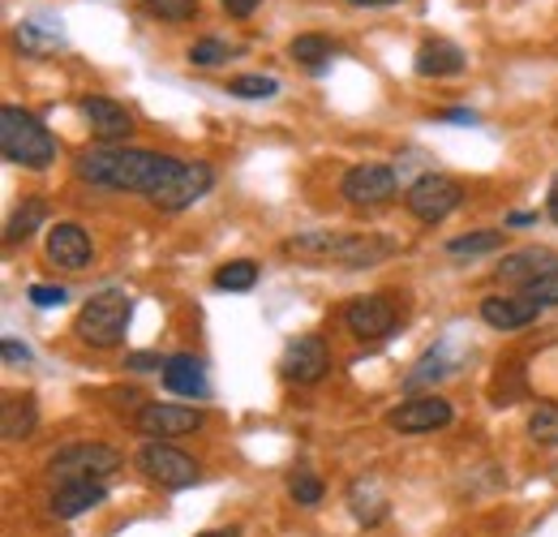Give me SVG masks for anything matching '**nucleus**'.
<instances>
[{
    "label": "nucleus",
    "mask_w": 558,
    "mask_h": 537,
    "mask_svg": "<svg viewBox=\"0 0 558 537\" xmlns=\"http://www.w3.org/2000/svg\"><path fill=\"white\" fill-rule=\"evenodd\" d=\"M550 271H558L555 250H546V246H524V250H515V254H507V259L498 263V279L529 288L533 279H542V275H550Z\"/></svg>",
    "instance_id": "obj_16"
},
{
    "label": "nucleus",
    "mask_w": 558,
    "mask_h": 537,
    "mask_svg": "<svg viewBox=\"0 0 558 537\" xmlns=\"http://www.w3.org/2000/svg\"><path fill=\"white\" fill-rule=\"evenodd\" d=\"M90 259H95V246H90L82 224L61 219V224L48 228V263H57V267L65 271H82L90 267Z\"/></svg>",
    "instance_id": "obj_15"
},
{
    "label": "nucleus",
    "mask_w": 558,
    "mask_h": 537,
    "mask_svg": "<svg viewBox=\"0 0 558 537\" xmlns=\"http://www.w3.org/2000/svg\"><path fill=\"white\" fill-rule=\"evenodd\" d=\"M546 215L558 224V181H555V190H550V199H546Z\"/></svg>",
    "instance_id": "obj_41"
},
{
    "label": "nucleus",
    "mask_w": 558,
    "mask_h": 537,
    "mask_svg": "<svg viewBox=\"0 0 558 537\" xmlns=\"http://www.w3.org/2000/svg\"><path fill=\"white\" fill-rule=\"evenodd\" d=\"M121 465H125V456L117 448H108V443H73V448H61L48 461L57 481H104Z\"/></svg>",
    "instance_id": "obj_5"
},
{
    "label": "nucleus",
    "mask_w": 558,
    "mask_h": 537,
    "mask_svg": "<svg viewBox=\"0 0 558 537\" xmlns=\"http://www.w3.org/2000/svg\"><path fill=\"white\" fill-rule=\"evenodd\" d=\"M413 65H417L421 77H456V73L469 69V57L451 39H425L417 48V61Z\"/></svg>",
    "instance_id": "obj_19"
},
{
    "label": "nucleus",
    "mask_w": 558,
    "mask_h": 537,
    "mask_svg": "<svg viewBox=\"0 0 558 537\" xmlns=\"http://www.w3.org/2000/svg\"><path fill=\"white\" fill-rule=\"evenodd\" d=\"M203 408H190V404H142L138 417H134V426H138V434L146 439H155V443H168V439H185V434H194V430H203Z\"/></svg>",
    "instance_id": "obj_9"
},
{
    "label": "nucleus",
    "mask_w": 558,
    "mask_h": 537,
    "mask_svg": "<svg viewBox=\"0 0 558 537\" xmlns=\"http://www.w3.org/2000/svg\"><path fill=\"white\" fill-rule=\"evenodd\" d=\"M130 314H134V301L121 288H104V293H95L77 310L73 332H77L82 344H90V348H117V344H125V336H130Z\"/></svg>",
    "instance_id": "obj_4"
},
{
    "label": "nucleus",
    "mask_w": 558,
    "mask_h": 537,
    "mask_svg": "<svg viewBox=\"0 0 558 537\" xmlns=\"http://www.w3.org/2000/svg\"><path fill=\"white\" fill-rule=\"evenodd\" d=\"M0 353H4V366H26V361H31V348L17 344V339H4Z\"/></svg>",
    "instance_id": "obj_35"
},
{
    "label": "nucleus",
    "mask_w": 558,
    "mask_h": 537,
    "mask_svg": "<svg viewBox=\"0 0 558 537\" xmlns=\"http://www.w3.org/2000/svg\"><path fill=\"white\" fill-rule=\"evenodd\" d=\"M142 13L177 26V22H194L198 17V0H142Z\"/></svg>",
    "instance_id": "obj_29"
},
{
    "label": "nucleus",
    "mask_w": 558,
    "mask_h": 537,
    "mask_svg": "<svg viewBox=\"0 0 558 537\" xmlns=\"http://www.w3.org/2000/svg\"><path fill=\"white\" fill-rule=\"evenodd\" d=\"M344 327L365 344H378L396 332V306L387 293H365L344 306Z\"/></svg>",
    "instance_id": "obj_10"
},
{
    "label": "nucleus",
    "mask_w": 558,
    "mask_h": 537,
    "mask_svg": "<svg viewBox=\"0 0 558 537\" xmlns=\"http://www.w3.org/2000/svg\"><path fill=\"white\" fill-rule=\"evenodd\" d=\"M77 108H82L90 134L99 138V146H121V142H130V134H134L130 108L117 104V99H108V95H86Z\"/></svg>",
    "instance_id": "obj_11"
},
{
    "label": "nucleus",
    "mask_w": 558,
    "mask_h": 537,
    "mask_svg": "<svg viewBox=\"0 0 558 537\" xmlns=\"http://www.w3.org/2000/svg\"><path fill=\"white\" fill-rule=\"evenodd\" d=\"M104 499H108L104 481H61L57 494H52V516H57V521H73V516L90 512V508L104 503Z\"/></svg>",
    "instance_id": "obj_20"
},
{
    "label": "nucleus",
    "mask_w": 558,
    "mask_h": 537,
    "mask_svg": "<svg viewBox=\"0 0 558 537\" xmlns=\"http://www.w3.org/2000/svg\"><path fill=\"white\" fill-rule=\"evenodd\" d=\"M288 57L301 61L310 73H323V69L331 65V57H336V44H331L327 35H296V39L288 44Z\"/></svg>",
    "instance_id": "obj_22"
},
{
    "label": "nucleus",
    "mask_w": 558,
    "mask_h": 537,
    "mask_svg": "<svg viewBox=\"0 0 558 537\" xmlns=\"http://www.w3.org/2000/svg\"><path fill=\"white\" fill-rule=\"evenodd\" d=\"M288 254H301L310 263H340V267H374L391 254V241L383 237H356V232H331V228H314L301 232L283 246Z\"/></svg>",
    "instance_id": "obj_3"
},
{
    "label": "nucleus",
    "mask_w": 558,
    "mask_h": 537,
    "mask_svg": "<svg viewBox=\"0 0 558 537\" xmlns=\"http://www.w3.org/2000/svg\"><path fill=\"white\" fill-rule=\"evenodd\" d=\"M460 202H464V186L456 177H442V172H425L404 194V206L417 215L421 224H442Z\"/></svg>",
    "instance_id": "obj_7"
},
{
    "label": "nucleus",
    "mask_w": 558,
    "mask_h": 537,
    "mask_svg": "<svg viewBox=\"0 0 558 537\" xmlns=\"http://www.w3.org/2000/svg\"><path fill=\"white\" fill-rule=\"evenodd\" d=\"M163 387H168L172 396L203 401V396H207V370H203V361L190 357V353L168 357V361H163Z\"/></svg>",
    "instance_id": "obj_18"
},
{
    "label": "nucleus",
    "mask_w": 558,
    "mask_h": 537,
    "mask_svg": "<svg viewBox=\"0 0 558 537\" xmlns=\"http://www.w3.org/2000/svg\"><path fill=\"white\" fill-rule=\"evenodd\" d=\"M210 186H215L210 164H203V159H177L172 172L163 177V186L155 190L150 206H159V211H185V206H194L198 199H207Z\"/></svg>",
    "instance_id": "obj_6"
},
{
    "label": "nucleus",
    "mask_w": 558,
    "mask_h": 537,
    "mask_svg": "<svg viewBox=\"0 0 558 537\" xmlns=\"http://www.w3.org/2000/svg\"><path fill=\"white\" fill-rule=\"evenodd\" d=\"M138 469L146 481H155L163 490H185V486L198 481V461L194 456H185L172 443H155V439L138 452Z\"/></svg>",
    "instance_id": "obj_8"
},
{
    "label": "nucleus",
    "mask_w": 558,
    "mask_h": 537,
    "mask_svg": "<svg viewBox=\"0 0 558 537\" xmlns=\"http://www.w3.org/2000/svg\"><path fill=\"white\" fill-rule=\"evenodd\" d=\"M35 426H39V408L31 396H9L4 401V417H0V430H4V439L13 443V439H31L35 434Z\"/></svg>",
    "instance_id": "obj_21"
},
{
    "label": "nucleus",
    "mask_w": 558,
    "mask_h": 537,
    "mask_svg": "<svg viewBox=\"0 0 558 537\" xmlns=\"http://www.w3.org/2000/svg\"><path fill=\"white\" fill-rule=\"evenodd\" d=\"M125 366H130V370H138V374H146V370H159V366H163V357H155V353H130V357H125Z\"/></svg>",
    "instance_id": "obj_36"
},
{
    "label": "nucleus",
    "mask_w": 558,
    "mask_h": 537,
    "mask_svg": "<svg viewBox=\"0 0 558 537\" xmlns=\"http://www.w3.org/2000/svg\"><path fill=\"white\" fill-rule=\"evenodd\" d=\"M203 537H241V529H215V534H203Z\"/></svg>",
    "instance_id": "obj_42"
},
{
    "label": "nucleus",
    "mask_w": 558,
    "mask_h": 537,
    "mask_svg": "<svg viewBox=\"0 0 558 537\" xmlns=\"http://www.w3.org/2000/svg\"><path fill=\"white\" fill-rule=\"evenodd\" d=\"M177 155H155L142 146H90L73 159L77 181L95 186V190H117V194H142L150 202L155 190L163 186V177L172 172Z\"/></svg>",
    "instance_id": "obj_1"
},
{
    "label": "nucleus",
    "mask_w": 558,
    "mask_h": 537,
    "mask_svg": "<svg viewBox=\"0 0 558 537\" xmlns=\"http://www.w3.org/2000/svg\"><path fill=\"white\" fill-rule=\"evenodd\" d=\"M219 4H223V9L232 13V17H250V13H254V9L263 4V0H219Z\"/></svg>",
    "instance_id": "obj_37"
},
{
    "label": "nucleus",
    "mask_w": 558,
    "mask_h": 537,
    "mask_svg": "<svg viewBox=\"0 0 558 537\" xmlns=\"http://www.w3.org/2000/svg\"><path fill=\"white\" fill-rule=\"evenodd\" d=\"M26 297H31V306H39V310H57V306H65L70 293H65L61 284H31Z\"/></svg>",
    "instance_id": "obj_33"
},
{
    "label": "nucleus",
    "mask_w": 558,
    "mask_h": 537,
    "mask_svg": "<svg viewBox=\"0 0 558 537\" xmlns=\"http://www.w3.org/2000/svg\"><path fill=\"white\" fill-rule=\"evenodd\" d=\"M529 439L542 448H558V401L537 404L529 413Z\"/></svg>",
    "instance_id": "obj_27"
},
{
    "label": "nucleus",
    "mask_w": 558,
    "mask_h": 537,
    "mask_svg": "<svg viewBox=\"0 0 558 537\" xmlns=\"http://www.w3.org/2000/svg\"><path fill=\"white\" fill-rule=\"evenodd\" d=\"M288 494H292L301 508H318V503H323V481L310 469H296L288 477Z\"/></svg>",
    "instance_id": "obj_32"
},
{
    "label": "nucleus",
    "mask_w": 558,
    "mask_h": 537,
    "mask_svg": "<svg viewBox=\"0 0 558 537\" xmlns=\"http://www.w3.org/2000/svg\"><path fill=\"white\" fill-rule=\"evenodd\" d=\"M507 224L511 228H524V224H537V215L533 211H515V215H507Z\"/></svg>",
    "instance_id": "obj_39"
},
{
    "label": "nucleus",
    "mask_w": 558,
    "mask_h": 537,
    "mask_svg": "<svg viewBox=\"0 0 558 537\" xmlns=\"http://www.w3.org/2000/svg\"><path fill=\"white\" fill-rule=\"evenodd\" d=\"M48 224V202L44 199H26V206H17L13 211V219H9V228H4V241L13 246V241H26L35 228H44Z\"/></svg>",
    "instance_id": "obj_23"
},
{
    "label": "nucleus",
    "mask_w": 558,
    "mask_h": 537,
    "mask_svg": "<svg viewBox=\"0 0 558 537\" xmlns=\"http://www.w3.org/2000/svg\"><path fill=\"white\" fill-rule=\"evenodd\" d=\"M228 95H236V99H276L279 82L267 73H241V77L228 82Z\"/></svg>",
    "instance_id": "obj_28"
},
{
    "label": "nucleus",
    "mask_w": 558,
    "mask_h": 537,
    "mask_svg": "<svg viewBox=\"0 0 558 537\" xmlns=\"http://www.w3.org/2000/svg\"><path fill=\"white\" fill-rule=\"evenodd\" d=\"M442 121H451V126H473V121H477V112H469V108H447V112H442Z\"/></svg>",
    "instance_id": "obj_38"
},
{
    "label": "nucleus",
    "mask_w": 558,
    "mask_h": 537,
    "mask_svg": "<svg viewBox=\"0 0 558 537\" xmlns=\"http://www.w3.org/2000/svg\"><path fill=\"white\" fill-rule=\"evenodd\" d=\"M283 379L288 383H318L331 370V353L318 336H301L283 348Z\"/></svg>",
    "instance_id": "obj_14"
},
{
    "label": "nucleus",
    "mask_w": 558,
    "mask_h": 537,
    "mask_svg": "<svg viewBox=\"0 0 558 537\" xmlns=\"http://www.w3.org/2000/svg\"><path fill=\"white\" fill-rule=\"evenodd\" d=\"M61 44V31H44V17H31L17 26V48L26 52H52Z\"/></svg>",
    "instance_id": "obj_30"
},
{
    "label": "nucleus",
    "mask_w": 558,
    "mask_h": 537,
    "mask_svg": "<svg viewBox=\"0 0 558 537\" xmlns=\"http://www.w3.org/2000/svg\"><path fill=\"white\" fill-rule=\"evenodd\" d=\"M254 284H258V263H250V259L223 263L215 271V288H223V293H250Z\"/></svg>",
    "instance_id": "obj_26"
},
{
    "label": "nucleus",
    "mask_w": 558,
    "mask_h": 537,
    "mask_svg": "<svg viewBox=\"0 0 558 537\" xmlns=\"http://www.w3.org/2000/svg\"><path fill=\"white\" fill-rule=\"evenodd\" d=\"M451 404L442 401V396H413V401H404L400 408H391L387 413V426L391 430H400V434H429V430H442V426H451Z\"/></svg>",
    "instance_id": "obj_13"
},
{
    "label": "nucleus",
    "mask_w": 558,
    "mask_h": 537,
    "mask_svg": "<svg viewBox=\"0 0 558 537\" xmlns=\"http://www.w3.org/2000/svg\"><path fill=\"white\" fill-rule=\"evenodd\" d=\"M340 194L352 206H383V202L396 199V172L387 164H356V168L344 172Z\"/></svg>",
    "instance_id": "obj_12"
},
{
    "label": "nucleus",
    "mask_w": 558,
    "mask_h": 537,
    "mask_svg": "<svg viewBox=\"0 0 558 537\" xmlns=\"http://www.w3.org/2000/svg\"><path fill=\"white\" fill-rule=\"evenodd\" d=\"M537 314H542V306L533 301V297H486L482 301V319H486L494 332H520V327H529V323H537Z\"/></svg>",
    "instance_id": "obj_17"
},
{
    "label": "nucleus",
    "mask_w": 558,
    "mask_h": 537,
    "mask_svg": "<svg viewBox=\"0 0 558 537\" xmlns=\"http://www.w3.org/2000/svg\"><path fill=\"white\" fill-rule=\"evenodd\" d=\"M57 151H61V142L52 138V130L35 112H26L17 104H4L0 108V155L9 164L31 168V172H44V168L57 164Z\"/></svg>",
    "instance_id": "obj_2"
},
{
    "label": "nucleus",
    "mask_w": 558,
    "mask_h": 537,
    "mask_svg": "<svg viewBox=\"0 0 558 537\" xmlns=\"http://www.w3.org/2000/svg\"><path fill=\"white\" fill-rule=\"evenodd\" d=\"M494 250H502V232H498V228L464 232V237L447 241V254H456V259H482V254H494Z\"/></svg>",
    "instance_id": "obj_24"
},
{
    "label": "nucleus",
    "mask_w": 558,
    "mask_h": 537,
    "mask_svg": "<svg viewBox=\"0 0 558 537\" xmlns=\"http://www.w3.org/2000/svg\"><path fill=\"white\" fill-rule=\"evenodd\" d=\"M356 9H387V4H400V0H349Z\"/></svg>",
    "instance_id": "obj_40"
},
{
    "label": "nucleus",
    "mask_w": 558,
    "mask_h": 537,
    "mask_svg": "<svg viewBox=\"0 0 558 537\" xmlns=\"http://www.w3.org/2000/svg\"><path fill=\"white\" fill-rule=\"evenodd\" d=\"M232 52H241V48H232V44H223V39H198L194 48H190V65L198 69H210V65H223V61H232Z\"/></svg>",
    "instance_id": "obj_31"
},
{
    "label": "nucleus",
    "mask_w": 558,
    "mask_h": 537,
    "mask_svg": "<svg viewBox=\"0 0 558 537\" xmlns=\"http://www.w3.org/2000/svg\"><path fill=\"white\" fill-rule=\"evenodd\" d=\"M524 297H533L537 306H558V271L542 275V279H533V284L524 288Z\"/></svg>",
    "instance_id": "obj_34"
},
{
    "label": "nucleus",
    "mask_w": 558,
    "mask_h": 537,
    "mask_svg": "<svg viewBox=\"0 0 558 537\" xmlns=\"http://www.w3.org/2000/svg\"><path fill=\"white\" fill-rule=\"evenodd\" d=\"M456 366H451V357H447V348H434V353H425L417 361V370L404 379V387L409 392H417V387H425V383H438V379H447Z\"/></svg>",
    "instance_id": "obj_25"
}]
</instances>
